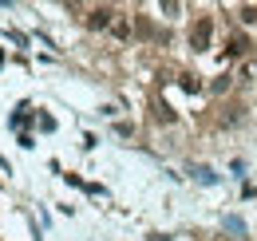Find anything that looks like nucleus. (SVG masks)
<instances>
[{"label":"nucleus","mask_w":257,"mask_h":241,"mask_svg":"<svg viewBox=\"0 0 257 241\" xmlns=\"http://www.w3.org/2000/svg\"><path fill=\"white\" fill-rule=\"evenodd\" d=\"M210 36H214V20H210V16L194 20V28H190V48H194V52H206Z\"/></svg>","instance_id":"1"},{"label":"nucleus","mask_w":257,"mask_h":241,"mask_svg":"<svg viewBox=\"0 0 257 241\" xmlns=\"http://www.w3.org/2000/svg\"><path fill=\"white\" fill-rule=\"evenodd\" d=\"M111 24H115V12H111V8H91V16H87V28H111Z\"/></svg>","instance_id":"2"},{"label":"nucleus","mask_w":257,"mask_h":241,"mask_svg":"<svg viewBox=\"0 0 257 241\" xmlns=\"http://www.w3.org/2000/svg\"><path fill=\"white\" fill-rule=\"evenodd\" d=\"M249 48H253L249 36H229V48H225V52H229V56H245Z\"/></svg>","instance_id":"3"},{"label":"nucleus","mask_w":257,"mask_h":241,"mask_svg":"<svg viewBox=\"0 0 257 241\" xmlns=\"http://www.w3.org/2000/svg\"><path fill=\"white\" fill-rule=\"evenodd\" d=\"M135 32H139V36H151V20H147V16H135Z\"/></svg>","instance_id":"4"},{"label":"nucleus","mask_w":257,"mask_h":241,"mask_svg":"<svg viewBox=\"0 0 257 241\" xmlns=\"http://www.w3.org/2000/svg\"><path fill=\"white\" fill-rule=\"evenodd\" d=\"M241 20H245V24H257V4H245V8H241Z\"/></svg>","instance_id":"5"},{"label":"nucleus","mask_w":257,"mask_h":241,"mask_svg":"<svg viewBox=\"0 0 257 241\" xmlns=\"http://www.w3.org/2000/svg\"><path fill=\"white\" fill-rule=\"evenodd\" d=\"M159 241H166V237H159Z\"/></svg>","instance_id":"6"}]
</instances>
